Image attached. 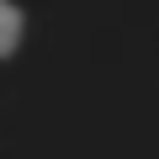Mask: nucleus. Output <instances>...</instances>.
Wrapping results in <instances>:
<instances>
[{
    "label": "nucleus",
    "instance_id": "nucleus-1",
    "mask_svg": "<svg viewBox=\"0 0 159 159\" xmlns=\"http://www.w3.org/2000/svg\"><path fill=\"white\" fill-rule=\"evenodd\" d=\"M21 37V6H11V0H0V58H6Z\"/></svg>",
    "mask_w": 159,
    "mask_h": 159
}]
</instances>
